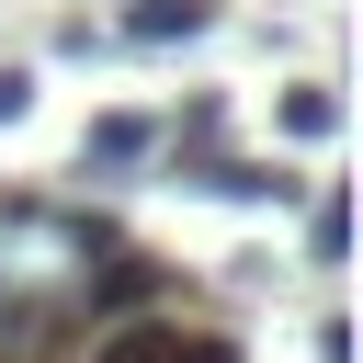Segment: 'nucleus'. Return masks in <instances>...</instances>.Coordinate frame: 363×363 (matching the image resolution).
Instances as JSON below:
<instances>
[{
	"mask_svg": "<svg viewBox=\"0 0 363 363\" xmlns=\"http://www.w3.org/2000/svg\"><path fill=\"white\" fill-rule=\"evenodd\" d=\"M159 295H170V261H147V250H102V272H79V318H102V329L147 318Z\"/></svg>",
	"mask_w": 363,
	"mask_h": 363,
	"instance_id": "nucleus-1",
	"label": "nucleus"
},
{
	"mask_svg": "<svg viewBox=\"0 0 363 363\" xmlns=\"http://www.w3.org/2000/svg\"><path fill=\"white\" fill-rule=\"evenodd\" d=\"M147 147H159V125H147V113H102V125L79 136V170H136Z\"/></svg>",
	"mask_w": 363,
	"mask_h": 363,
	"instance_id": "nucleus-2",
	"label": "nucleus"
},
{
	"mask_svg": "<svg viewBox=\"0 0 363 363\" xmlns=\"http://www.w3.org/2000/svg\"><path fill=\"white\" fill-rule=\"evenodd\" d=\"M193 182H204V193H227V204H284V193H295L272 159H204Z\"/></svg>",
	"mask_w": 363,
	"mask_h": 363,
	"instance_id": "nucleus-3",
	"label": "nucleus"
},
{
	"mask_svg": "<svg viewBox=\"0 0 363 363\" xmlns=\"http://www.w3.org/2000/svg\"><path fill=\"white\" fill-rule=\"evenodd\" d=\"M204 23H216L204 0H136V11H125V34H136V45H182V34H204Z\"/></svg>",
	"mask_w": 363,
	"mask_h": 363,
	"instance_id": "nucleus-4",
	"label": "nucleus"
},
{
	"mask_svg": "<svg viewBox=\"0 0 363 363\" xmlns=\"http://www.w3.org/2000/svg\"><path fill=\"white\" fill-rule=\"evenodd\" d=\"M284 125L295 136H340V91H284Z\"/></svg>",
	"mask_w": 363,
	"mask_h": 363,
	"instance_id": "nucleus-5",
	"label": "nucleus"
},
{
	"mask_svg": "<svg viewBox=\"0 0 363 363\" xmlns=\"http://www.w3.org/2000/svg\"><path fill=\"white\" fill-rule=\"evenodd\" d=\"M159 363H238V340H216V329H170Z\"/></svg>",
	"mask_w": 363,
	"mask_h": 363,
	"instance_id": "nucleus-6",
	"label": "nucleus"
},
{
	"mask_svg": "<svg viewBox=\"0 0 363 363\" xmlns=\"http://www.w3.org/2000/svg\"><path fill=\"white\" fill-rule=\"evenodd\" d=\"M306 238H318V261H340V250H352V204H340V193H329V204H318V227H306Z\"/></svg>",
	"mask_w": 363,
	"mask_h": 363,
	"instance_id": "nucleus-7",
	"label": "nucleus"
},
{
	"mask_svg": "<svg viewBox=\"0 0 363 363\" xmlns=\"http://www.w3.org/2000/svg\"><path fill=\"white\" fill-rule=\"evenodd\" d=\"M23 102H34V79H23V68H0V125H11Z\"/></svg>",
	"mask_w": 363,
	"mask_h": 363,
	"instance_id": "nucleus-8",
	"label": "nucleus"
}]
</instances>
